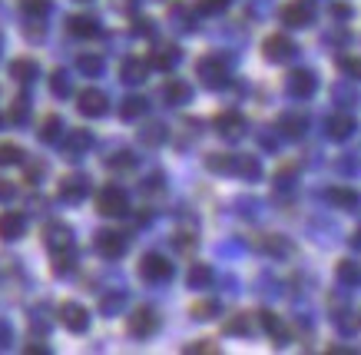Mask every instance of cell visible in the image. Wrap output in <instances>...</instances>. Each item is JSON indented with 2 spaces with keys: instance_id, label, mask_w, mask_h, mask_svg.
I'll return each mask as SVG.
<instances>
[{
  "instance_id": "obj_1",
  "label": "cell",
  "mask_w": 361,
  "mask_h": 355,
  "mask_svg": "<svg viewBox=\"0 0 361 355\" xmlns=\"http://www.w3.org/2000/svg\"><path fill=\"white\" fill-rule=\"evenodd\" d=\"M196 73H199V80L206 83L209 90H222V87H229V64L222 60L219 54H209V56H202L196 64Z\"/></svg>"
},
{
  "instance_id": "obj_2",
  "label": "cell",
  "mask_w": 361,
  "mask_h": 355,
  "mask_svg": "<svg viewBox=\"0 0 361 355\" xmlns=\"http://www.w3.org/2000/svg\"><path fill=\"white\" fill-rule=\"evenodd\" d=\"M97 210L103 216H126L130 212V196L120 186H103L97 196Z\"/></svg>"
},
{
  "instance_id": "obj_3",
  "label": "cell",
  "mask_w": 361,
  "mask_h": 355,
  "mask_svg": "<svg viewBox=\"0 0 361 355\" xmlns=\"http://www.w3.org/2000/svg\"><path fill=\"white\" fill-rule=\"evenodd\" d=\"M279 17H282L285 27L305 30V27H312V20H315V7H312L308 0H292V4H285L282 11H279Z\"/></svg>"
},
{
  "instance_id": "obj_4",
  "label": "cell",
  "mask_w": 361,
  "mask_h": 355,
  "mask_svg": "<svg viewBox=\"0 0 361 355\" xmlns=\"http://www.w3.org/2000/svg\"><path fill=\"white\" fill-rule=\"evenodd\" d=\"M212 126H216V133H219L222 140H229V143L242 140L245 130H249V123H245V116H242L239 110H222L219 116L212 120Z\"/></svg>"
},
{
  "instance_id": "obj_5",
  "label": "cell",
  "mask_w": 361,
  "mask_h": 355,
  "mask_svg": "<svg viewBox=\"0 0 361 355\" xmlns=\"http://www.w3.org/2000/svg\"><path fill=\"white\" fill-rule=\"evenodd\" d=\"M140 276L146 282H166V279H173V263L159 253H146L140 259Z\"/></svg>"
},
{
  "instance_id": "obj_6",
  "label": "cell",
  "mask_w": 361,
  "mask_h": 355,
  "mask_svg": "<svg viewBox=\"0 0 361 355\" xmlns=\"http://www.w3.org/2000/svg\"><path fill=\"white\" fill-rule=\"evenodd\" d=\"M262 54H265V60H269V64H288V60H295L298 47L292 44L285 34H272V37H265Z\"/></svg>"
},
{
  "instance_id": "obj_7",
  "label": "cell",
  "mask_w": 361,
  "mask_h": 355,
  "mask_svg": "<svg viewBox=\"0 0 361 355\" xmlns=\"http://www.w3.org/2000/svg\"><path fill=\"white\" fill-rule=\"evenodd\" d=\"M285 90H288L292 100H308V97H315L318 77L312 73V70H292L288 80H285Z\"/></svg>"
},
{
  "instance_id": "obj_8",
  "label": "cell",
  "mask_w": 361,
  "mask_h": 355,
  "mask_svg": "<svg viewBox=\"0 0 361 355\" xmlns=\"http://www.w3.org/2000/svg\"><path fill=\"white\" fill-rule=\"evenodd\" d=\"M77 110L83 113V116H90V120H97V116H106V110H110V100H106V93H103V90L87 87V90H80Z\"/></svg>"
},
{
  "instance_id": "obj_9",
  "label": "cell",
  "mask_w": 361,
  "mask_h": 355,
  "mask_svg": "<svg viewBox=\"0 0 361 355\" xmlns=\"http://www.w3.org/2000/svg\"><path fill=\"white\" fill-rule=\"evenodd\" d=\"M126 329H130L133 339H149V335H153L156 329H159V315H156V309L142 306V309H136V312L130 315Z\"/></svg>"
},
{
  "instance_id": "obj_10",
  "label": "cell",
  "mask_w": 361,
  "mask_h": 355,
  "mask_svg": "<svg viewBox=\"0 0 361 355\" xmlns=\"http://www.w3.org/2000/svg\"><path fill=\"white\" fill-rule=\"evenodd\" d=\"M56 196L63 203H73V206H77V203H83L90 196V179L77 176V173H73V176H63L60 186H56Z\"/></svg>"
},
{
  "instance_id": "obj_11",
  "label": "cell",
  "mask_w": 361,
  "mask_h": 355,
  "mask_svg": "<svg viewBox=\"0 0 361 355\" xmlns=\"http://www.w3.org/2000/svg\"><path fill=\"white\" fill-rule=\"evenodd\" d=\"M355 130H358V123H355L351 113H331L329 120H325V136L335 140V143H345Z\"/></svg>"
},
{
  "instance_id": "obj_12",
  "label": "cell",
  "mask_w": 361,
  "mask_h": 355,
  "mask_svg": "<svg viewBox=\"0 0 361 355\" xmlns=\"http://www.w3.org/2000/svg\"><path fill=\"white\" fill-rule=\"evenodd\" d=\"M60 322H63V329L80 335L90 329V312L83 309L80 302H63V306H60Z\"/></svg>"
},
{
  "instance_id": "obj_13",
  "label": "cell",
  "mask_w": 361,
  "mask_h": 355,
  "mask_svg": "<svg viewBox=\"0 0 361 355\" xmlns=\"http://www.w3.org/2000/svg\"><path fill=\"white\" fill-rule=\"evenodd\" d=\"M93 246H97V253L103 255V259H120V255L126 253V236L113 233V229H103V233H97Z\"/></svg>"
},
{
  "instance_id": "obj_14",
  "label": "cell",
  "mask_w": 361,
  "mask_h": 355,
  "mask_svg": "<svg viewBox=\"0 0 361 355\" xmlns=\"http://www.w3.org/2000/svg\"><path fill=\"white\" fill-rule=\"evenodd\" d=\"M44 243L50 253H60V249H73V229L66 222H47L44 229Z\"/></svg>"
},
{
  "instance_id": "obj_15",
  "label": "cell",
  "mask_w": 361,
  "mask_h": 355,
  "mask_svg": "<svg viewBox=\"0 0 361 355\" xmlns=\"http://www.w3.org/2000/svg\"><path fill=\"white\" fill-rule=\"evenodd\" d=\"M60 143H63V156H66V160H80V156L93 146V133H90V130H70Z\"/></svg>"
},
{
  "instance_id": "obj_16",
  "label": "cell",
  "mask_w": 361,
  "mask_h": 355,
  "mask_svg": "<svg viewBox=\"0 0 361 355\" xmlns=\"http://www.w3.org/2000/svg\"><path fill=\"white\" fill-rule=\"evenodd\" d=\"M23 233H27V216H23V212L11 210V212H4V216H0V239H4V243L20 239Z\"/></svg>"
},
{
  "instance_id": "obj_17",
  "label": "cell",
  "mask_w": 361,
  "mask_h": 355,
  "mask_svg": "<svg viewBox=\"0 0 361 355\" xmlns=\"http://www.w3.org/2000/svg\"><path fill=\"white\" fill-rule=\"evenodd\" d=\"M259 249H262L265 255H275V259H288V255L295 253L292 239H285V236H279V233L262 236V239H259Z\"/></svg>"
},
{
  "instance_id": "obj_18",
  "label": "cell",
  "mask_w": 361,
  "mask_h": 355,
  "mask_svg": "<svg viewBox=\"0 0 361 355\" xmlns=\"http://www.w3.org/2000/svg\"><path fill=\"white\" fill-rule=\"evenodd\" d=\"M259 322H262V329L269 332V339H272L275 345H285L288 342V325H285L282 315H275V312H259Z\"/></svg>"
},
{
  "instance_id": "obj_19",
  "label": "cell",
  "mask_w": 361,
  "mask_h": 355,
  "mask_svg": "<svg viewBox=\"0 0 361 355\" xmlns=\"http://www.w3.org/2000/svg\"><path fill=\"white\" fill-rule=\"evenodd\" d=\"M146 73H149V60H142V56H130V60H123V67H120L123 83L136 87V83L146 80Z\"/></svg>"
},
{
  "instance_id": "obj_20",
  "label": "cell",
  "mask_w": 361,
  "mask_h": 355,
  "mask_svg": "<svg viewBox=\"0 0 361 355\" xmlns=\"http://www.w3.org/2000/svg\"><path fill=\"white\" fill-rule=\"evenodd\" d=\"M279 130H282V136H288V140H302V136L308 133V120L302 113H282V116H279Z\"/></svg>"
},
{
  "instance_id": "obj_21",
  "label": "cell",
  "mask_w": 361,
  "mask_h": 355,
  "mask_svg": "<svg viewBox=\"0 0 361 355\" xmlns=\"http://www.w3.org/2000/svg\"><path fill=\"white\" fill-rule=\"evenodd\" d=\"M163 100L169 103V107H183V103L192 100V87H189L186 80H169L163 87Z\"/></svg>"
},
{
  "instance_id": "obj_22",
  "label": "cell",
  "mask_w": 361,
  "mask_h": 355,
  "mask_svg": "<svg viewBox=\"0 0 361 355\" xmlns=\"http://www.w3.org/2000/svg\"><path fill=\"white\" fill-rule=\"evenodd\" d=\"M232 176H242V179H249V183H255V179L262 176V163H259V156H242V153H235Z\"/></svg>"
},
{
  "instance_id": "obj_23",
  "label": "cell",
  "mask_w": 361,
  "mask_h": 355,
  "mask_svg": "<svg viewBox=\"0 0 361 355\" xmlns=\"http://www.w3.org/2000/svg\"><path fill=\"white\" fill-rule=\"evenodd\" d=\"M179 47H173V44H163V47H156L153 54H149V67H156V70H173L176 64H179Z\"/></svg>"
},
{
  "instance_id": "obj_24",
  "label": "cell",
  "mask_w": 361,
  "mask_h": 355,
  "mask_svg": "<svg viewBox=\"0 0 361 355\" xmlns=\"http://www.w3.org/2000/svg\"><path fill=\"white\" fill-rule=\"evenodd\" d=\"M11 77L17 83H33V80L40 77V67H37V60H30V56H20V60L11 64Z\"/></svg>"
},
{
  "instance_id": "obj_25",
  "label": "cell",
  "mask_w": 361,
  "mask_h": 355,
  "mask_svg": "<svg viewBox=\"0 0 361 355\" xmlns=\"http://www.w3.org/2000/svg\"><path fill=\"white\" fill-rule=\"evenodd\" d=\"M166 140H169V130H166V123H146V126L140 130V143L149 146V150L163 146Z\"/></svg>"
},
{
  "instance_id": "obj_26",
  "label": "cell",
  "mask_w": 361,
  "mask_h": 355,
  "mask_svg": "<svg viewBox=\"0 0 361 355\" xmlns=\"http://www.w3.org/2000/svg\"><path fill=\"white\" fill-rule=\"evenodd\" d=\"M252 329H255V322H252L249 312H235V315H229L222 322V332L226 335H252Z\"/></svg>"
},
{
  "instance_id": "obj_27",
  "label": "cell",
  "mask_w": 361,
  "mask_h": 355,
  "mask_svg": "<svg viewBox=\"0 0 361 355\" xmlns=\"http://www.w3.org/2000/svg\"><path fill=\"white\" fill-rule=\"evenodd\" d=\"M60 140H63V120L56 113H50L40 123V143H60Z\"/></svg>"
},
{
  "instance_id": "obj_28",
  "label": "cell",
  "mask_w": 361,
  "mask_h": 355,
  "mask_svg": "<svg viewBox=\"0 0 361 355\" xmlns=\"http://www.w3.org/2000/svg\"><path fill=\"white\" fill-rule=\"evenodd\" d=\"M335 276H338L341 286H361V263L355 259H341L335 266Z\"/></svg>"
},
{
  "instance_id": "obj_29",
  "label": "cell",
  "mask_w": 361,
  "mask_h": 355,
  "mask_svg": "<svg viewBox=\"0 0 361 355\" xmlns=\"http://www.w3.org/2000/svg\"><path fill=\"white\" fill-rule=\"evenodd\" d=\"M146 110H149V103H146V97H126L120 107V116L126 123L133 120H140V116H146Z\"/></svg>"
},
{
  "instance_id": "obj_30",
  "label": "cell",
  "mask_w": 361,
  "mask_h": 355,
  "mask_svg": "<svg viewBox=\"0 0 361 355\" xmlns=\"http://www.w3.org/2000/svg\"><path fill=\"white\" fill-rule=\"evenodd\" d=\"M325 200H329L331 206H338V210H355V206H358V193L341 189V186H331L329 193H325Z\"/></svg>"
},
{
  "instance_id": "obj_31",
  "label": "cell",
  "mask_w": 361,
  "mask_h": 355,
  "mask_svg": "<svg viewBox=\"0 0 361 355\" xmlns=\"http://www.w3.org/2000/svg\"><path fill=\"white\" fill-rule=\"evenodd\" d=\"M212 269L206 266V263H192V269H189V276H186V282H189V289H209L212 286Z\"/></svg>"
},
{
  "instance_id": "obj_32",
  "label": "cell",
  "mask_w": 361,
  "mask_h": 355,
  "mask_svg": "<svg viewBox=\"0 0 361 355\" xmlns=\"http://www.w3.org/2000/svg\"><path fill=\"white\" fill-rule=\"evenodd\" d=\"M331 322H335V329H338L341 335H355L361 329L358 315H351L348 309H335V312H331Z\"/></svg>"
},
{
  "instance_id": "obj_33",
  "label": "cell",
  "mask_w": 361,
  "mask_h": 355,
  "mask_svg": "<svg viewBox=\"0 0 361 355\" xmlns=\"http://www.w3.org/2000/svg\"><path fill=\"white\" fill-rule=\"evenodd\" d=\"M70 34L73 37H97L99 34V23L93 20V17H70Z\"/></svg>"
},
{
  "instance_id": "obj_34",
  "label": "cell",
  "mask_w": 361,
  "mask_h": 355,
  "mask_svg": "<svg viewBox=\"0 0 361 355\" xmlns=\"http://www.w3.org/2000/svg\"><path fill=\"white\" fill-rule=\"evenodd\" d=\"M206 167L212 173H229L232 176V167H235V153H209L206 156Z\"/></svg>"
},
{
  "instance_id": "obj_35",
  "label": "cell",
  "mask_w": 361,
  "mask_h": 355,
  "mask_svg": "<svg viewBox=\"0 0 361 355\" xmlns=\"http://www.w3.org/2000/svg\"><path fill=\"white\" fill-rule=\"evenodd\" d=\"M77 67H80V73H83V77H99V73H103V56L80 54L77 56Z\"/></svg>"
},
{
  "instance_id": "obj_36",
  "label": "cell",
  "mask_w": 361,
  "mask_h": 355,
  "mask_svg": "<svg viewBox=\"0 0 361 355\" xmlns=\"http://www.w3.org/2000/svg\"><path fill=\"white\" fill-rule=\"evenodd\" d=\"M106 167H110L113 173H126V169L136 167V156H133L130 150H120V153H113L110 160H106Z\"/></svg>"
},
{
  "instance_id": "obj_37",
  "label": "cell",
  "mask_w": 361,
  "mask_h": 355,
  "mask_svg": "<svg viewBox=\"0 0 361 355\" xmlns=\"http://www.w3.org/2000/svg\"><path fill=\"white\" fill-rule=\"evenodd\" d=\"M222 312V306L216 299H206V302H196L192 306V319H199V322H209V319H216Z\"/></svg>"
},
{
  "instance_id": "obj_38",
  "label": "cell",
  "mask_w": 361,
  "mask_h": 355,
  "mask_svg": "<svg viewBox=\"0 0 361 355\" xmlns=\"http://www.w3.org/2000/svg\"><path fill=\"white\" fill-rule=\"evenodd\" d=\"M7 116H11V123L23 126V123L30 120V100H27V97H17V100L11 103V113H7Z\"/></svg>"
},
{
  "instance_id": "obj_39",
  "label": "cell",
  "mask_w": 361,
  "mask_h": 355,
  "mask_svg": "<svg viewBox=\"0 0 361 355\" xmlns=\"http://www.w3.org/2000/svg\"><path fill=\"white\" fill-rule=\"evenodd\" d=\"M50 90H54V97H70V93H73L70 73H66V70H56L54 77H50Z\"/></svg>"
},
{
  "instance_id": "obj_40",
  "label": "cell",
  "mask_w": 361,
  "mask_h": 355,
  "mask_svg": "<svg viewBox=\"0 0 361 355\" xmlns=\"http://www.w3.org/2000/svg\"><path fill=\"white\" fill-rule=\"evenodd\" d=\"M23 163V150L17 143H0V167H17Z\"/></svg>"
},
{
  "instance_id": "obj_41",
  "label": "cell",
  "mask_w": 361,
  "mask_h": 355,
  "mask_svg": "<svg viewBox=\"0 0 361 355\" xmlns=\"http://www.w3.org/2000/svg\"><path fill=\"white\" fill-rule=\"evenodd\" d=\"M73 269V249H60L54 253V276H66Z\"/></svg>"
},
{
  "instance_id": "obj_42",
  "label": "cell",
  "mask_w": 361,
  "mask_h": 355,
  "mask_svg": "<svg viewBox=\"0 0 361 355\" xmlns=\"http://www.w3.org/2000/svg\"><path fill=\"white\" fill-rule=\"evenodd\" d=\"M23 13L33 17V20H44L50 13V0H23Z\"/></svg>"
},
{
  "instance_id": "obj_43",
  "label": "cell",
  "mask_w": 361,
  "mask_h": 355,
  "mask_svg": "<svg viewBox=\"0 0 361 355\" xmlns=\"http://www.w3.org/2000/svg\"><path fill=\"white\" fill-rule=\"evenodd\" d=\"M123 306H126V296H123V292H110V296H103V302H99L103 315H116Z\"/></svg>"
},
{
  "instance_id": "obj_44",
  "label": "cell",
  "mask_w": 361,
  "mask_h": 355,
  "mask_svg": "<svg viewBox=\"0 0 361 355\" xmlns=\"http://www.w3.org/2000/svg\"><path fill=\"white\" fill-rule=\"evenodd\" d=\"M338 67L348 80H361V56H341Z\"/></svg>"
},
{
  "instance_id": "obj_45",
  "label": "cell",
  "mask_w": 361,
  "mask_h": 355,
  "mask_svg": "<svg viewBox=\"0 0 361 355\" xmlns=\"http://www.w3.org/2000/svg\"><path fill=\"white\" fill-rule=\"evenodd\" d=\"M335 100H338L341 107H351V103H358V90L348 87V83H338V87H335Z\"/></svg>"
},
{
  "instance_id": "obj_46",
  "label": "cell",
  "mask_w": 361,
  "mask_h": 355,
  "mask_svg": "<svg viewBox=\"0 0 361 355\" xmlns=\"http://www.w3.org/2000/svg\"><path fill=\"white\" fill-rule=\"evenodd\" d=\"M226 7H229V0H196L199 13H222Z\"/></svg>"
},
{
  "instance_id": "obj_47",
  "label": "cell",
  "mask_w": 361,
  "mask_h": 355,
  "mask_svg": "<svg viewBox=\"0 0 361 355\" xmlns=\"http://www.w3.org/2000/svg\"><path fill=\"white\" fill-rule=\"evenodd\" d=\"M186 352L189 355H216V352H219V345H212V342H209V339H199V342H192V345H186Z\"/></svg>"
},
{
  "instance_id": "obj_48",
  "label": "cell",
  "mask_w": 361,
  "mask_h": 355,
  "mask_svg": "<svg viewBox=\"0 0 361 355\" xmlns=\"http://www.w3.org/2000/svg\"><path fill=\"white\" fill-rule=\"evenodd\" d=\"M133 34H136V37H149V34H153V20H149V17H136V20H133Z\"/></svg>"
},
{
  "instance_id": "obj_49",
  "label": "cell",
  "mask_w": 361,
  "mask_h": 355,
  "mask_svg": "<svg viewBox=\"0 0 361 355\" xmlns=\"http://www.w3.org/2000/svg\"><path fill=\"white\" fill-rule=\"evenodd\" d=\"M142 193H149V196H156V193H163V173H153V176L142 183Z\"/></svg>"
},
{
  "instance_id": "obj_50",
  "label": "cell",
  "mask_w": 361,
  "mask_h": 355,
  "mask_svg": "<svg viewBox=\"0 0 361 355\" xmlns=\"http://www.w3.org/2000/svg\"><path fill=\"white\" fill-rule=\"evenodd\" d=\"M329 13L335 17V20H348V17H351V7H345V4H331Z\"/></svg>"
},
{
  "instance_id": "obj_51",
  "label": "cell",
  "mask_w": 361,
  "mask_h": 355,
  "mask_svg": "<svg viewBox=\"0 0 361 355\" xmlns=\"http://www.w3.org/2000/svg\"><path fill=\"white\" fill-rule=\"evenodd\" d=\"M11 339H13L11 322H4V319H0V349H7V345H11Z\"/></svg>"
},
{
  "instance_id": "obj_52",
  "label": "cell",
  "mask_w": 361,
  "mask_h": 355,
  "mask_svg": "<svg viewBox=\"0 0 361 355\" xmlns=\"http://www.w3.org/2000/svg\"><path fill=\"white\" fill-rule=\"evenodd\" d=\"M44 163H30V167H27V183H37V179L44 176Z\"/></svg>"
},
{
  "instance_id": "obj_53",
  "label": "cell",
  "mask_w": 361,
  "mask_h": 355,
  "mask_svg": "<svg viewBox=\"0 0 361 355\" xmlns=\"http://www.w3.org/2000/svg\"><path fill=\"white\" fill-rule=\"evenodd\" d=\"M176 246H179V249H192V246H196V236H189V233H176Z\"/></svg>"
},
{
  "instance_id": "obj_54",
  "label": "cell",
  "mask_w": 361,
  "mask_h": 355,
  "mask_svg": "<svg viewBox=\"0 0 361 355\" xmlns=\"http://www.w3.org/2000/svg\"><path fill=\"white\" fill-rule=\"evenodd\" d=\"M348 246H351V249H355V253H361V226H358V229H355V233L348 236Z\"/></svg>"
},
{
  "instance_id": "obj_55",
  "label": "cell",
  "mask_w": 361,
  "mask_h": 355,
  "mask_svg": "<svg viewBox=\"0 0 361 355\" xmlns=\"http://www.w3.org/2000/svg\"><path fill=\"white\" fill-rule=\"evenodd\" d=\"M11 196H13V186L7 179H0V200H11Z\"/></svg>"
},
{
  "instance_id": "obj_56",
  "label": "cell",
  "mask_w": 361,
  "mask_h": 355,
  "mask_svg": "<svg viewBox=\"0 0 361 355\" xmlns=\"http://www.w3.org/2000/svg\"><path fill=\"white\" fill-rule=\"evenodd\" d=\"M27 352H30V355H47L50 349H47V345H27Z\"/></svg>"
},
{
  "instance_id": "obj_57",
  "label": "cell",
  "mask_w": 361,
  "mask_h": 355,
  "mask_svg": "<svg viewBox=\"0 0 361 355\" xmlns=\"http://www.w3.org/2000/svg\"><path fill=\"white\" fill-rule=\"evenodd\" d=\"M120 7L123 11H130V7H136V0H120Z\"/></svg>"
},
{
  "instance_id": "obj_58",
  "label": "cell",
  "mask_w": 361,
  "mask_h": 355,
  "mask_svg": "<svg viewBox=\"0 0 361 355\" xmlns=\"http://www.w3.org/2000/svg\"><path fill=\"white\" fill-rule=\"evenodd\" d=\"M0 44H4V37H0Z\"/></svg>"
},
{
  "instance_id": "obj_59",
  "label": "cell",
  "mask_w": 361,
  "mask_h": 355,
  "mask_svg": "<svg viewBox=\"0 0 361 355\" xmlns=\"http://www.w3.org/2000/svg\"><path fill=\"white\" fill-rule=\"evenodd\" d=\"M358 322H361V319H358Z\"/></svg>"
}]
</instances>
